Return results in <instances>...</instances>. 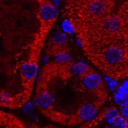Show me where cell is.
<instances>
[{
    "label": "cell",
    "instance_id": "21",
    "mask_svg": "<svg viewBox=\"0 0 128 128\" xmlns=\"http://www.w3.org/2000/svg\"><path fill=\"white\" fill-rule=\"evenodd\" d=\"M35 1H36V2H38H38H40L41 0H35Z\"/></svg>",
    "mask_w": 128,
    "mask_h": 128
},
{
    "label": "cell",
    "instance_id": "13",
    "mask_svg": "<svg viewBox=\"0 0 128 128\" xmlns=\"http://www.w3.org/2000/svg\"><path fill=\"white\" fill-rule=\"evenodd\" d=\"M128 119L122 118L119 115L116 116L112 122L107 124V128H128Z\"/></svg>",
    "mask_w": 128,
    "mask_h": 128
},
{
    "label": "cell",
    "instance_id": "15",
    "mask_svg": "<svg viewBox=\"0 0 128 128\" xmlns=\"http://www.w3.org/2000/svg\"><path fill=\"white\" fill-rule=\"evenodd\" d=\"M63 32L66 34H71L74 32V26L69 20H66L62 23Z\"/></svg>",
    "mask_w": 128,
    "mask_h": 128
},
{
    "label": "cell",
    "instance_id": "19",
    "mask_svg": "<svg viewBox=\"0 0 128 128\" xmlns=\"http://www.w3.org/2000/svg\"><path fill=\"white\" fill-rule=\"evenodd\" d=\"M24 128V127H22V126H16V127H14V128Z\"/></svg>",
    "mask_w": 128,
    "mask_h": 128
},
{
    "label": "cell",
    "instance_id": "12",
    "mask_svg": "<svg viewBox=\"0 0 128 128\" xmlns=\"http://www.w3.org/2000/svg\"><path fill=\"white\" fill-rule=\"evenodd\" d=\"M69 67L70 72L73 74L81 78L92 70L90 66L84 62H78L71 64L69 66Z\"/></svg>",
    "mask_w": 128,
    "mask_h": 128
},
{
    "label": "cell",
    "instance_id": "7",
    "mask_svg": "<svg viewBox=\"0 0 128 128\" xmlns=\"http://www.w3.org/2000/svg\"><path fill=\"white\" fill-rule=\"evenodd\" d=\"M20 74L24 82L30 83L34 81L38 72V65L35 60H30L22 64Z\"/></svg>",
    "mask_w": 128,
    "mask_h": 128
},
{
    "label": "cell",
    "instance_id": "17",
    "mask_svg": "<svg viewBox=\"0 0 128 128\" xmlns=\"http://www.w3.org/2000/svg\"><path fill=\"white\" fill-rule=\"evenodd\" d=\"M13 101V99L9 94H0V103L3 104H10Z\"/></svg>",
    "mask_w": 128,
    "mask_h": 128
},
{
    "label": "cell",
    "instance_id": "16",
    "mask_svg": "<svg viewBox=\"0 0 128 128\" xmlns=\"http://www.w3.org/2000/svg\"><path fill=\"white\" fill-rule=\"evenodd\" d=\"M105 81H106V85L109 87V88L112 91H115L118 86V83L115 78L110 76L105 80Z\"/></svg>",
    "mask_w": 128,
    "mask_h": 128
},
{
    "label": "cell",
    "instance_id": "2",
    "mask_svg": "<svg viewBox=\"0 0 128 128\" xmlns=\"http://www.w3.org/2000/svg\"><path fill=\"white\" fill-rule=\"evenodd\" d=\"M79 16L93 22L111 14L114 8V0H79L70 3Z\"/></svg>",
    "mask_w": 128,
    "mask_h": 128
},
{
    "label": "cell",
    "instance_id": "6",
    "mask_svg": "<svg viewBox=\"0 0 128 128\" xmlns=\"http://www.w3.org/2000/svg\"><path fill=\"white\" fill-rule=\"evenodd\" d=\"M82 83L84 89L90 92H97L103 86V80L100 74L96 72L90 71L81 78Z\"/></svg>",
    "mask_w": 128,
    "mask_h": 128
},
{
    "label": "cell",
    "instance_id": "4",
    "mask_svg": "<svg viewBox=\"0 0 128 128\" xmlns=\"http://www.w3.org/2000/svg\"><path fill=\"white\" fill-rule=\"evenodd\" d=\"M38 4V18L40 21L45 26L52 24L56 20L58 14L55 4L50 0H41Z\"/></svg>",
    "mask_w": 128,
    "mask_h": 128
},
{
    "label": "cell",
    "instance_id": "9",
    "mask_svg": "<svg viewBox=\"0 0 128 128\" xmlns=\"http://www.w3.org/2000/svg\"><path fill=\"white\" fill-rule=\"evenodd\" d=\"M54 102V97L47 90H42L36 95L35 99L36 106L43 110H48Z\"/></svg>",
    "mask_w": 128,
    "mask_h": 128
},
{
    "label": "cell",
    "instance_id": "20",
    "mask_svg": "<svg viewBox=\"0 0 128 128\" xmlns=\"http://www.w3.org/2000/svg\"><path fill=\"white\" fill-rule=\"evenodd\" d=\"M77 1H79V0H70V3H73V2H77Z\"/></svg>",
    "mask_w": 128,
    "mask_h": 128
},
{
    "label": "cell",
    "instance_id": "1",
    "mask_svg": "<svg viewBox=\"0 0 128 128\" xmlns=\"http://www.w3.org/2000/svg\"><path fill=\"white\" fill-rule=\"evenodd\" d=\"M98 60L100 65L111 74H120L125 68L127 62V52L125 46L120 43L112 42L105 44L98 54Z\"/></svg>",
    "mask_w": 128,
    "mask_h": 128
},
{
    "label": "cell",
    "instance_id": "8",
    "mask_svg": "<svg viewBox=\"0 0 128 128\" xmlns=\"http://www.w3.org/2000/svg\"><path fill=\"white\" fill-rule=\"evenodd\" d=\"M68 43L67 34L64 32H56L51 36L50 40V48L52 52L66 50Z\"/></svg>",
    "mask_w": 128,
    "mask_h": 128
},
{
    "label": "cell",
    "instance_id": "10",
    "mask_svg": "<svg viewBox=\"0 0 128 128\" xmlns=\"http://www.w3.org/2000/svg\"><path fill=\"white\" fill-rule=\"evenodd\" d=\"M114 100L119 106H128V83L127 80L118 85L115 90Z\"/></svg>",
    "mask_w": 128,
    "mask_h": 128
},
{
    "label": "cell",
    "instance_id": "5",
    "mask_svg": "<svg viewBox=\"0 0 128 128\" xmlns=\"http://www.w3.org/2000/svg\"><path fill=\"white\" fill-rule=\"evenodd\" d=\"M99 105L90 102L82 105L77 114L78 118L80 122L88 123L92 122L98 118L99 112Z\"/></svg>",
    "mask_w": 128,
    "mask_h": 128
},
{
    "label": "cell",
    "instance_id": "18",
    "mask_svg": "<svg viewBox=\"0 0 128 128\" xmlns=\"http://www.w3.org/2000/svg\"><path fill=\"white\" fill-rule=\"evenodd\" d=\"M118 114L122 118L128 119V106L120 107V110H118Z\"/></svg>",
    "mask_w": 128,
    "mask_h": 128
},
{
    "label": "cell",
    "instance_id": "3",
    "mask_svg": "<svg viewBox=\"0 0 128 128\" xmlns=\"http://www.w3.org/2000/svg\"><path fill=\"white\" fill-rule=\"evenodd\" d=\"M95 28L102 36L112 40L120 36L125 28V21L121 14H110L95 22Z\"/></svg>",
    "mask_w": 128,
    "mask_h": 128
},
{
    "label": "cell",
    "instance_id": "11",
    "mask_svg": "<svg viewBox=\"0 0 128 128\" xmlns=\"http://www.w3.org/2000/svg\"><path fill=\"white\" fill-rule=\"evenodd\" d=\"M54 62L56 65L62 67L70 66L72 62V58L67 50H60L54 52Z\"/></svg>",
    "mask_w": 128,
    "mask_h": 128
},
{
    "label": "cell",
    "instance_id": "14",
    "mask_svg": "<svg viewBox=\"0 0 128 128\" xmlns=\"http://www.w3.org/2000/svg\"><path fill=\"white\" fill-rule=\"evenodd\" d=\"M118 110L116 108H110L106 110L102 115V117L107 124H110L112 120L118 116Z\"/></svg>",
    "mask_w": 128,
    "mask_h": 128
}]
</instances>
